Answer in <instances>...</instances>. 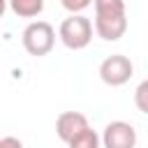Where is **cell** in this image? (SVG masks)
<instances>
[{
	"instance_id": "6da1fadb",
	"label": "cell",
	"mask_w": 148,
	"mask_h": 148,
	"mask_svg": "<svg viewBox=\"0 0 148 148\" xmlns=\"http://www.w3.org/2000/svg\"><path fill=\"white\" fill-rule=\"evenodd\" d=\"M95 32L104 42H118L127 32L125 0H95Z\"/></svg>"
},
{
	"instance_id": "52a82bcc",
	"label": "cell",
	"mask_w": 148,
	"mask_h": 148,
	"mask_svg": "<svg viewBox=\"0 0 148 148\" xmlns=\"http://www.w3.org/2000/svg\"><path fill=\"white\" fill-rule=\"evenodd\" d=\"M9 9L21 18H35L44 9V0H9Z\"/></svg>"
},
{
	"instance_id": "8fae6325",
	"label": "cell",
	"mask_w": 148,
	"mask_h": 148,
	"mask_svg": "<svg viewBox=\"0 0 148 148\" xmlns=\"http://www.w3.org/2000/svg\"><path fill=\"white\" fill-rule=\"evenodd\" d=\"M0 148H23V143L16 136H2L0 139Z\"/></svg>"
},
{
	"instance_id": "3957f363",
	"label": "cell",
	"mask_w": 148,
	"mask_h": 148,
	"mask_svg": "<svg viewBox=\"0 0 148 148\" xmlns=\"http://www.w3.org/2000/svg\"><path fill=\"white\" fill-rule=\"evenodd\" d=\"M21 42H23V49L35 56V58H42V56H49L53 44H56V30L49 21H32L25 25L23 35H21Z\"/></svg>"
},
{
	"instance_id": "7a4b0ae2",
	"label": "cell",
	"mask_w": 148,
	"mask_h": 148,
	"mask_svg": "<svg viewBox=\"0 0 148 148\" xmlns=\"http://www.w3.org/2000/svg\"><path fill=\"white\" fill-rule=\"evenodd\" d=\"M92 30H95V28H92V23H90L88 16H83V14H69V16L60 23L58 37H60V42H62L67 49L81 51V49H86V46L90 44Z\"/></svg>"
},
{
	"instance_id": "8992f818",
	"label": "cell",
	"mask_w": 148,
	"mask_h": 148,
	"mask_svg": "<svg viewBox=\"0 0 148 148\" xmlns=\"http://www.w3.org/2000/svg\"><path fill=\"white\" fill-rule=\"evenodd\" d=\"M88 118L81 113V111H62L58 118H56V134L60 141L69 143L76 134H81L83 130H88Z\"/></svg>"
},
{
	"instance_id": "5b68a950",
	"label": "cell",
	"mask_w": 148,
	"mask_h": 148,
	"mask_svg": "<svg viewBox=\"0 0 148 148\" xmlns=\"http://www.w3.org/2000/svg\"><path fill=\"white\" fill-rule=\"evenodd\" d=\"M104 148H134L136 146V130L125 120H113L102 132Z\"/></svg>"
},
{
	"instance_id": "9c48e42d",
	"label": "cell",
	"mask_w": 148,
	"mask_h": 148,
	"mask_svg": "<svg viewBox=\"0 0 148 148\" xmlns=\"http://www.w3.org/2000/svg\"><path fill=\"white\" fill-rule=\"evenodd\" d=\"M134 104L141 113H148V79H143L134 90Z\"/></svg>"
},
{
	"instance_id": "277c9868",
	"label": "cell",
	"mask_w": 148,
	"mask_h": 148,
	"mask_svg": "<svg viewBox=\"0 0 148 148\" xmlns=\"http://www.w3.org/2000/svg\"><path fill=\"white\" fill-rule=\"evenodd\" d=\"M132 74H134V65H132V60H130L127 56H123V53H113V56L104 58L102 65H99V79H102L106 86H111V88L125 86V83L132 79Z\"/></svg>"
},
{
	"instance_id": "ba28073f",
	"label": "cell",
	"mask_w": 148,
	"mask_h": 148,
	"mask_svg": "<svg viewBox=\"0 0 148 148\" xmlns=\"http://www.w3.org/2000/svg\"><path fill=\"white\" fill-rule=\"evenodd\" d=\"M67 146H69V148H99V146H102V136H99L92 127H88V130H83L81 134H76Z\"/></svg>"
},
{
	"instance_id": "30bf717a",
	"label": "cell",
	"mask_w": 148,
	"mask_h": 148,
	"mask_svg": "<svg viewBox=\"0 0 148 148\" xmlns=\"http://www.w3.org/2000/svg\"><path fill=\"white\" fill-rule=\"evenodd\" d=\"M95 0H60V5L69 12V14H81L83 9H88Z\"/></svg>"
}]
</instances>
